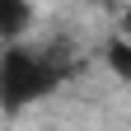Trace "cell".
Here are the masks:
<instances>
[{
	"instance_id": "3",
	"label": "cell",
	"mask_w": 131,
	"mask_h": 131,
	"mask_svg": "<svg viewBox=\"0 0 131 131\" xmlns=\"http://www.w3.org/2000/svg\"><path fill=\"white\" fill-rule=\"evenodd\" d=\"M103 56H108V66H112V70H117L122 80H131V47H126L122 38H112V42H108V52H103Z\"/></svg>"
},
{
	"instance_id": "4",
	"label": "cell",
	"mask_w": 131,
	"mask_h": 131,
	"mask_svg": "<svg viewBox=\"0 0 131 131\" xmlns=\"http://www.w3.org/2000/svg\"><path fill=\"white\" fill-rule=\"evenodd\" d=\"M117 38H122V42L131 47V14H126V19H122V33H117Z\"/></svg>"
},
{
	"instance_id": "1",
	"label": "cell",
	"mask_w": 131,
	"mask_h": 131,
	"mask_svg": "<svg viewBox=\"0 0 131 131\" xmlns=\"http://www.w3.org/2000/svg\"><path fill=\"white\" fill-rule=\"evenodd\" d=\"M61 75L66 70L47 52H38L28 42H9L0 52V108L5 112H24L33 103H42L61 84Z\"/></svg>"
},
{
	"instance_id": "2",
	"label": "cell",
	"mask_w": 131,
	"mask_h": 131,
	"mask_svg": "<svg viewBox=\"0 0 131 131\" xmlns=\"http://www.w3.org/2000/svg\"><path fill=\"white\" fill-rule=\"evenodd\" d=\"M33 28V0H0V38L9 42H24Z\"/></svg>"
}]
</instances>
